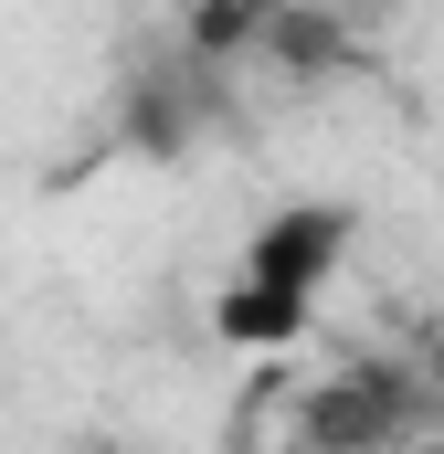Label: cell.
<instances>
[{
    "label": "cell",
    "instance_id": "1",
    "mask_svg": "<svg viewBox=\"0 0 444 454\" xmlns=\"http://www.w3.org/2000/svg\"><path fill=\"white\" fill-rule=\"evenodd\" d=\"M349 254H360V212L318 191V201H275L265 223L243 232L233 275H243V286H275V296H307V307H318V296L338 286V264H349Z\"/></svg>",
    "mask_w": 444,
    "mask_h": 454
},
{
    "label": "cell",
    "instance_id": "2",
    "mask_svg": "<svg viewBox=\"0 0 444 454\" xmlns=\"http://www.w3.org/2000/svg\"><path fill=\"white\" fill-rule=\"evenodd\" d=\"M413 412L424 402H413V380L392 359H349L297 402V454H392L413 434Z\"/></svg>",
    "mask_w": 444,
    "mask_h": 454
},
{
    "label": "cell",
    "instance_id": "3",
    "mask_svg": "<svg viewBox=\"0 0 444 454\" xmlns=\"http://www.w3.org/2000/svg\"><path fill=\"white\" fill-rule=\"evenodd\" d=\"M212 339L222 348H243V359H286V348H307L318 339V307L307 296H275V286H222L212 296Z\"/></svg>",
    "mask_w": 444,
    "mask_h": 454
}]
</instances>
